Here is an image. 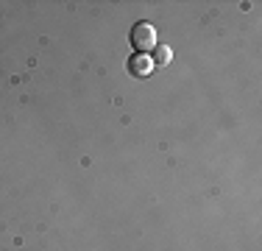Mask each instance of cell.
I'll list each match as a JSON object with an SVG mask.
<instances>
[{"label":"cell","instance_id":"6da1fadb","mask_svg":"<svg viewBox=\"0 0 262 251\" xmlns=\"http://www.w3.org/2000/svg\"><path fill=\"white\" fill-rule=\"evenodd\" d=\"M131 48L137 50V53L148 56V50L157 48V28H154L151 23H137L134 28H131Z\"/></svg>","mask_w":262,"mask_h":251},{"label":"cell","instance_id":"7a4b0ae2","mask_svg":"<svg viewBox=\"0 0 262 251\" xmlns=\"http://www.w3.org/2000/svg\"><path fill=\"white\" fill-rule=\"evenodd\" d=\"M151 67H154L151 59H148V56H142V53H134L128 59V70L134 73V75H148V73H151Z\"/></svg>","mask_w":262,"mask_h":251},{"label":"cell","instance_id":"3957f363","mask_svg":"<svg viewBox=\"0 0 262 251\" xmlns=\"http://www.w3.org/2000/svg\"><path fill=\"white\" fill-rule=\"evenodd\" d=\"M151 65H157V67H165V65H170V59H173V50L167 48V45H157L151 50Z\"/></svg>","mask_w":262,"mask_h":251}]
</instances>
